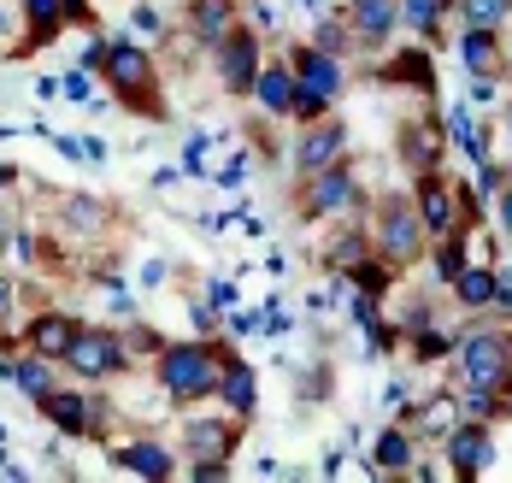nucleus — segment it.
<instances>
[{"instance_id":"30","label":"nucleus","mask_w":512,"mask_h":483,"mask_svg":"<svg viewBox=\"0 0 512 483\" xmlns=\"http://www.w3.org/2000/svg\"><path fill=\"white\" fill-rule=\"evenodd\" d=\"M495 395H501V389H483V383H460V413H465V419H483V425H489V419L501 413V401H495Z\"/></svg>"},{"instance_id":"1","label":"nucleus","mask_w":512,"mask_h":483,"mask_svg":"<svg viewBox=\"0 0 512 483\" xmlns=\"http://www.w3.org/2000/svg\"><path fill=\"white\" fill-rule=\"evenodd\" d=\"M159 383H165L171 401H206V395H218V383H224V360H218L206 342L165 348V354H159Z\"/></svg>"},{"instance_id":"24","label":"nucleus","mask_w":512,"mask_h":483,"mask_svg":"<svg viewBox=\"0 0 512 483\" xmlns=\"http://www.w3.org/2000/svg\"><path fill=\"white\" fill-rule=\"evenodd\" d=\"M401 160H407L412 171H430V165H436V130H430V124H407V130H401Z\"/></svg>"},{"instance_id":"47","label":"nucleus","mask_w":512,"mask_h":483,"mask_svg":"<svg viewBox=\"0 0 512 483\" xmlns=\"http://www.w3.org/2000/svg\"><path fill=\"white\" fill-rule=\"evenodd\" d=\"M495 201H501V224H507V230H512V195H507V189H501Z\"/></svg>"},{"instance_id":"19","label":"nucleus","mask_w":512,"mask_h":483,"mask_svg":"<svg viewBox=\"0 0 512 483\" xmlns=\"http://www.w3.org/2000/svg\"><path fill=\"white\" fill-rule=\"evenodd\" d=\"M254 101L271 112V118H283V112L295 107V65H265L259 83H254Z\"/></svg>"},{"instance_id":"41","label":"nucleus","mask_w":512,"mask_h":483,"mask_svg":"<svg viewBox=\"0 0 512 483\" xmlns=\"http://www.w3.org/2000/svg\"><path fill=\"white\" fill-rule=\"evenodd\" d=\"M501 183H507V177H501V165H477V189H483V195H501Z\"/></svg>"},{"instance_id":"25","label":"nucleus","mask_w":512,"mask_h":483,"mask_svg":"<svg viewBox=\"0 0 512 483\" xmlns=\"http://www.w3.org/2000/svg\"><path fill=\"white\" fill-rule=\"evenodd\" d=\"M454 295H460V307H489V301H495V271L465 266L460 277H454Z\"/></svg>"},{"instance_id":"9","label":"nucleus","mask_w":512,"mask_h":483,"mask_svg":"<svg viewBox=\"0 0 512 483\" xmlns=\"http://www.w3.org/2000/svg\"><path fill=\"white\" fill-rule=\"evenodd\" d=\"M36 407H42V419H48V425H59L65 436H89V430L106 425V407L83 401V395H71V389H48Z\"/></svg>"},{"instance_id":"34","label":"nucleus","mask_w":512,"mask_h":483,"mask_svg":"<svg viewBox=\"0 0 512 483\" xmlns=\"http://www.w3.org/2000/svg\"><path fill=\"white\" fill-rule=\"evenodd\" d=\"M348 277H354L365 295H383V289H389V266H377V260H359V266H348Z\"/></svg>"},{"instance_id":"22","label":"nucleus","mask_w":512,"mask_h":483,"mask_svg":"<svg viewBox=\"0 0 512 483\" xmlns=\"http://www.w3.org/2000/svg\"><path fill=\"white\" fill-rule=\"evenodd\" d=\"M407 419H412L418 430H424V436H448V430L460 425L465 413H460V395H436L430 407H412Z\"/></svg>"},{"instance_id":"38","label":"nucleus","mask_w":512,"mask_h":483,"mask_svg":"<svg viewBox=\"0 0 512 483\" xmlns=\"http://www.w3.org/2000/svg\"><path fill=\"white\" fill-rule=\"evenodd\" d=\"M65 218L83 230V224H101V207H95V201H65Z\"/></svg>"},{"instance_id":"7","label":"nucleus","mask_w":512,"mask_h":483,"mask_svg":"<svg viewBox=\"0 0 512 483\" xmlns=\"http://www.w3.org/2000/svg\"><path fill=\"white\" fill-rule=\"evenodd\" d=\"M71 372H83L89 383H106V377L124 372V342L112 336V330H77V342H71Z\"/></svg>"},{"instance_id":"23","label":"nucleus","mask_w":512,"mask_h":483,"mask_svg":"<svg viewBox=\"0 0 512 483\" xmlns=\"http://www.w3.org/2000/svg\"><path fill=\"white\" fill-rule=\"evenodd\" d=\"M365 466H383V472H407V466H412V442H407V430H383Z\"/></svg>"},{"instance_id":"15","label":"nucleus","mask_w":512,"mask_h":483,"mask_svg":"<svg viewBox=\"0 0 512 483\" xmlns=\"http://www.w3.org/2000/svg\"><path fill=\"white\" fill-rule=\"evenodd\" d=\"M460 59H465V71H471V77H501V65H507V54H501V42H495V30H489V24H465Z\"/></svg>"},{"instance_id":"18","label":"nucleus","mask_w":512,"mask_h":483,"mask_svg":"<svg viewBox=\"0 0 512 483\" xmlns=\"http://www.w3.org/2000/svg\"><path fill=\"white\" fill-rule=\"evenodd\" d=\"M189 30L201 36L206 48H218L236 30V0H189Z\"/></svg>"},{"instance_id":"16","label":"nucleus","mask_w":512,"mask_h":483,"mask_svg":"<svg viewBox=\"0 0 512 483\" xmlns=\"http://www.w3.org/2000/svg\"><path fill=\"white\" fill-rule=\"evenodd\" d=\"M183 448H189L195 460H230L236 430H230V419H189V425H183Z\"/></svg>"},{"instance_id":"13","label":"nucleus","mask_w":512,"mask_h":483,"mask_svg":"<svg viewBox=\"0 0 512 483\" xmlns=\"http://www.w3.org/2000/svg\"><path fill=\"white\" fill-rule=\"evenodd\" d=\"M295 89L336 101V95H342V59L324 54V48H307V54L295 59Z\"/></svg>"},{"instance_id":"4","label":"nucleus","mask_w":512,"mask_h":483,"mask_svg":"<svg viewBox=\"0 0 512 483\" xmlns=\"http://www.w3.org/2000/svg\"><path fill=\"white\" fill-rule=\"evenodd\" d=\"M101 71H106V83L118 89V101H124V107H136V101L154 89V59L142 54L136 42H112Z\"/></svg>"},{"instance_id":"5","label":"nucleus","mask_w":512,"mask_h":483,"mask_svg":"<svg viewBox=\"0 0 512 483\" xmlns=\"http://www.w3.org/2000/svg\"><path fill=\"white\" fill-rule=\"evenodd\" d=\"M359 207V183L348 165H324V171H312L307 177V201H301V213L307 218H330V213H354Z\"/></svg>"},{"instance_id":"28","label":"nucleus","mask_w":512,"mask_h":483,"mask_svg":"<svg viewBox=\"0 0 512 483\" xmlns=\"http://www.w3.org/2000/svg\"><path fill=\"white\" fill-rule=\"evenodd\" d=\"M359 36H354V24H348V12H342V18H318V30H312V48H324V54H348V48H354Z\"/></svg>"},{"instance_id":"20","label":"nucleus","mask_w":512,"mask_h":483,"mask_svg":"<svg viewBox=\"0 0 512 483\" xmlns=\"http://www.w3.org/2000/svg\"><path fill=\"white\" fill-rule=\"evenodd\" d=\"M218 395H224V407H230L236 419H248V413L259 407V377H254V366L230 360V366H224V383H218Z\"/></svg>"},{"instance_id":"14","label":"nucleus","mask_w":512,"mask_h":483,"mask_svg":"<svg viewBox=\"0 0 512 483\" xmlns=\"http://www.w3.org/2000/svg\"><path fill=\"white\" fill-rule=\"evenodd\" d=\"M112 466H118V472H130V478H148V483H165L171 472H177L171 448H159V442H130V448H118V454H112Z\"/></svg>"},{"instance_id":"29","label":"nucleus","mask_w":512,"mask_h":483,"mask_svg":"<svg viewBox=\"0 0 512 483\" xmlns=\"http://www.w3.org/2000/svg\"><path fill=\"white\" fill-rule=\"evenodd\" d=\"M383 77H389V83L401 77V83H418V89H436V71H430V59L418 54V48H407V54H401L395 65H389V71H383Z\"/></svg>"},{"instance_id":"32","label":"nucleus","mask_w":512,"mask_h":483,"mask_svg":"<svg viewBox=\"0 0 512 483\" xmlns=\"http://www.w3.org/2000/svg\"><path fill=\"white\" fill-rule=\"evenodd\" d=\"M507 6H512V0H460L465 24H489V30H495V24L507 18Z\"/></svg>"},{"instance_id":"12","label":"nucleus","mask_w":512,"mask_h":483,"mask_svg":"<svg viewBox=\"0 0 512 483\" xmlns=\"http://www.w3.org/2000/svg\"><path fill=\"white\" fill-rule=\"evenodd\" d=\"M348 24H354V36L365 42V48H377V42L395 36L401 6H395V0H348Z\"/></svg>"},{"instance_id":"36","label":"nucleus","mask_w":512,"mask_h":483,"mask_svg":"<svg viewBox=\"0 0 512 483\" xmlns=\"http://www.w3.org/2000/svg\"><path fill=\"white\" fill-rule=\"evenodd\" d=\"M242 177H248V154H236V160L218 165V189H242Z\"/></svg>"},{"instance_id":"43","label":"nucleus","mask_w":512,"mask_h":483,"mask_svg":"<svg viewBox=\"0 0 512 483\" xmlns=\"http://www.w3.org/2000/svg\"><path fill=\"white\" fill-rule=\"evenodd\" d=\"M501 95V77H471V101H495Z\"/></svg>"},{"instance_id":"17","label":"nucleus","mask_w":512,"mask_h":483,"mask_svg":"<svg viewBox=\"0 0 512 483\" xmlns=\"http://www.w3.org/2000/svg\"><path fill=\"white\" fill-rule=\"evenodd\" d=\"M77 330H83V324L71 319V313H42V319H30V348L48 354V360H65L71 342H77Z\"/></svg>"},{"instance_id":"26","label":"nucleus","mask_w":512,"mask_h":483,"mask_svg":"<svg viewBox=\"0 0 512 483\" xmlns=\"http://www.w3.org/2000/svg\"><path fill=\"white\" fill-rule=\"evenodd\" d=\"M12 383H18V389H24L30 401H42V395H48V389H53L48 354H36V348H30V360H18V366H12Z\"/></svg>"},{"instance_id":"35","label":"nucleus","mask_w":512,"mask_h":483,"mask_svg":"<svg viewBox=\"0 0 512 483\" xmlns=\"http://www.w3.org/2000/svg\"><path fill=\"white\" fill-rule=\"evenodd\" d=\"M324 107H330V101H324V95H307V89H295V118H307V124H318V118H324Z\"/></svg>"},{"instance_id":"39","label":"nucleus","mask_w":512,"mask_h":483,"mask_svg":"<svg viewBox=\"0 0 512 483\" xmlns=\"http://www.w3.org/2000/svg\"><path fill=\"white\" fill-rule=\"evenodd\" d=\"M106 48H112V42H106V36H95V42L77 54V65H83V71H101V65H106Z\"/></svg>"},{"instance_id":"44","label":"nucleus","mask_w":512,"mask_h":483,"mask_svg":"<svg viewBox=\"0 0 512 483\" xmlns=\"http://www.w3.org/2000/svg\"><path fill=\"white\" fill-rule=\"evenodd\" d=\"M130 24H136L142 36H154V30H159V12H154V6H136V12H130Z\"/></svg>"},{"instance_id":"40","label":"nucleus","mask_w":512,"mask_h":483,"mask_svg":"<svg viewBox=\"0 0 512 483\" xmlns=\"http://www.w3.org/2000/svg\"><path fill=\"white\" fill-rule=\"evenodd\" d=\"M189 472H195L201 483H218V478H230V460H195Z\"/></svg>"},{"instance_id":"48","label":"nucleus","mask_w":512,"mask_h":483,"mask_svg":"<svg viewBox=\"0 0 512 483\" xmlns=\"http://www.w3.org/2000/svg\"><path fill=\"white\" fill-rule=\"evenodd\" d=\"M6 307H12V283L0 277V313H6Z\"/></svg>"},{"instance_id":"37","label":"nucleus","mask_w":512,"mask_h":483,"mask_svg":"<svg viewBox=\"0 0 512 483\" xmlns=\"http://www.w3.org/2000/svg\"><path fill=\"white\" fill-rule=\"evenodd\" d=\"M59 95H65V101H89V71L77 65V71H71L65 83H59Z\"/></svg>"},{"instance_id":"8","label":"nucleus","mask_w":512,"mask_h":483,"mask_svg":"<svg viewBox=\"0 0 512 483\" xmlns=\"http://www.w3.org/2000/svg\"><path fill=\"white\" fill-rule=\"evenodd\" d=\"M448 460H454V478H483L495 466V430L483 419H465L448 430Z\"/></svg>"},{"instance_id":"42","label":"nucleus","mask_w":512,"mask_h":483,"mask_svg":"<svg viewBox=\"0 0 512 483\" xmlns=\"http://www.w3.org/2000/svg\"><path fill=\"white\" fill-rule=\"evenodd\" d=\"M206 142H212V136H189V154H183V171H201V165H206Z\"/></svg>"},{"instance_id":"45","label":"nucleus","mask_w":512,"mask_h":483,"mask_svg":"<svg viewBox=\"0 0 512 483\" xmlns=\"http://www.w3.org/2000/svg\"><path fill=\"white\" fill-rule=\"evenodd\" d=\"M212 307H236V283L218 277V283H212Z\"/></svg>"},{"instance_id":"27","label":"nucleus","mask_w":512,"mask_h":483,"mask_svg":"<svg viewBox=\"0 0 512 483\" xmlns=\"http://www.w3.org/2000/svg\"><path fill=\"white\" fill-rule=\"evenodd\" d=\"M448 142L460 148L465 160H477V165H483V130H477V118H471L465 107L448 112Z\"/></svg>"},{"instance_id":"49","label":"nucleus","mask_w":512,"mask_h":483,"mask_svg":"<svg viewBox=\"0 0 512 483\" xmlns=\"http://www.w3.org/2000/svg\"><path fill=\"white\" fill-rule=\"evenodd\" d=\"M12 177H18V171H12V165H0V189H6V183H12Z\"/></svg>"},{"instance_id":"2","label":"nucleus","mask_w":512,"mask_h":483,"mask_svg":"<svg viewBox=\"0 0 512 483\" xmlns=\"http://www.w3.org/2000/svg\"><path fill=\"white\" fill-rule=\"evenodd\" d=\"M460 383H483V389H512V330L483 324L460 336Z\"/></svg>"},{"instance_id":"52","label":"nucleus","mask_w":512,"mask_h":483,"mask_svg":"<svg viewBox=\"0 0 512 483\" xmlns=\"http://www.w3.org/2000/svg\"><path fill=\"white\" fill-rule=\"evenodd\" d=\"M0 442H6V425H0Z\"/></svg>"},{"instance_id":"3","label":"nucleus","mask_w":512,"mask_h":483,"mask_svg":"<svg viewBox=\"0 0 512 483\" xmlns=\"http://www.w3.org/2000/svg\"><path fill=\"white\" fill-rule=\"evenodd\" d=\"M371 242L389 266H412L418 248H424V218H418V201H383L377 207V224H371Z\"/></svg>"},{"instance_id":"10","label":"nucleus","mask_w":512,"mask_h":483,"mask_svg":"<svg viewBox=\"0 0 512 483\" xmlns=\"http://www.w3.org/2000/svg\"><path fill=\"white\" fill-rule=\"evenodd\" d=\"M412 201H418L424 230H436V236H454V218H460V207H454V195H448V183H442L436 171H424V177H418Z\"/></svg>"},{"instance_id":"33","label":"nucleus","mask_w":512,"mask_h":483,"mask_svg":"<svg viewBox=\"0 0 512 483\" xmlns=\"http://www.w3.org/2000/svg\"><path fill=\"white\" fill-rule=\"evenodd\" d=\"M436 271H442V283H454L465 271V248H460V236H442V248H436Z\"/></svg>"},{"instance_id":"6","label":"nucleus","mask_w":512,"mask_h":483,"mask_svg":"<svg viewBox=\"0 0 512 483\" xmlns=\"http://www.w3.org/2000/svg\"><path fill=\"white\" fill-rule=\"evenodd\" d=\"M259 36L254 30H230L224 42H218V77H224V89L230 95H254L259 83Z\"/></svg>"},{"instance_id":"31","label":"nucleus","mask_w":512,"mask_h":483,"mask_svg":"<svg viewBox=\"0 0 512 483\" xmlns=\"http://www.w3.org/2000/svg\"><path fill=\"white\" fill-rule=\"evenodd\" d=\"M442 12H448L442 0H401V18H407L418 36H436L442 30Z\"/></svg>"},{"instance_id":"50","label":"nucleus","mask_w":512,"mask_h":483,"mask_svg":"<svg viewBox=\"0 0 512 483\" xmlns=\"http://www.w3.org/2000/svg\"><path fill=\"white\" fill-rule=\"evenodd\" d=\"M507 136H512V107H507Z\"/></svg>"},{"instance_id":"46","label":"nucleus","mask_w":512,"mask_h":483,"mask_svg":"<svg viewBox=\"0 0 512 483\" xmlns=\"http://www.w3.org/2000/svg\"><path fill=\"white\" fill-rule=\"evenodd\" d=\"M230 330H236V336H248V330H259V313H236V319H230Z\"/></svg>"},{"instance_id":"51","label":"nucleus","mask_w":512,"mask_h":483,"mask_svg":"<svg viewBox=\"0 0 512 483\" xmlns=\"http://www.w3.org/2000/svg\"><path fill=\"white\" fill-rule=\"evenodd\" d=\"M442 6H460V0H442Z\"/></svg>"},{"instance_id":"21","label":"nucleus","mask_w":512,"mask_h":483,"mask_svg":"<svg viewBox=\"0 0 512 483\" xmlns=\"http://www.w3.org/2000/svg\"><path fill=\"white\" fill-rule=\"evenodd\" d=\"M24 18H30L36 42H48L65 18H89V0H24Z\"/></svg>"},{"instance_id":"11","label":"nucleus","mask_w":512,"mask_h":483,"mask_svg":"<svg viewBox=\"0 0 512 483\" xmlns=\"http://www.w3.org/2000/svg\"><path fill=\"white\" fill-rule=\"evenodd\" d=\"M342 148H348V130L342 124H312L307 136L295 142V165L301 171H324V165H342Z\"/></svg>"}]
</instances>
